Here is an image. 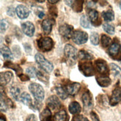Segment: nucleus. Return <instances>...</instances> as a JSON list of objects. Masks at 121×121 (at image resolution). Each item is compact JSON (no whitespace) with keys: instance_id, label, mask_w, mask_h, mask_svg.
Returning <instances> with one entry per match:
<instances>
[{"instance_id":"nucleus-32","label":"nucleus","mask_w":121,"mask_h":121,"mask_svg":"<svg viewBox=\"0 0 121 121\" xmlns=\"http://www.w3.org/2000/svg\"><path fill=\"white\" fill-rule=\"evenodd\" d=\"M80 24L83 28H91V24L89 22L88 19L86 15H83L80 19Z\"/></svg>"},{"instance_id":"nucleus-20","label":"nucleus","mask_w":121,"mask_h":121,"mask_svg":"<svg viewBox=\"0 0 121 121\" xmlns=\"http://www.w3.org/2000/svg\"><path fill=\"white\" fill-rule=\"evenodd\" d=\"M54 121H67L68 115L65 110H60L57 112L54 116Z\"/></svg>"},{"instance_id":"nucleus-28","label":"nucleus","mask_w":121,"mask_h":121,"mask_svg":"<svg viewBox=\"0 0 121 121\" xmlns=\"http://www.w3.org/2000/svg\"><path fill=\"white\" fill-rule=\"evenodd\" d=\"M88 17H89V19H90V20L91 21L93 24L95 25V23L97 22H98V20H99V13H98V12L97 11V10H93V9L91 10H89Z\"/></svg>"},{"instance_id":"nucleus-31","label":"nucleus","mask_w":121,"mask_h":121,"mask_svg":"<svg viewBox=\"0 0 121 121\" xmlns=\"http://www.w3.org/2000/svg\"><path fill=\"white\" fill-rule=\"evenodd\" d=\"M79 57H80V60H91L93 56L88 53V52L82 50L79 52Z\"/></svg>"},{"instance_id":"nucleus-44","label":"nucleus","mask_w":121,"mask_h":121,"mask_svg":"<svg viewBox=\"0 0 121 121\" xmlns=\"http://www.w3.org/2000/svg\"><path fill=\"white\" fill-rule=\"evenodd\" d=\"M19 77H20V79L22 81H28V80H29V77L28 75H26V74H22V75L19 76Z\"/></svg>"},{"instance_id":"nucleus-5","label":"nucleus","mask_w":121,"mask_h":121,"mask_svg":"<svg viewBox=\"0 0 121 121\" xmlns=\"http://www.w3.org/2000/svg\"><path fill=\"white\" fill-rule=\"evenodd\" d=\"M64 53L66 58L70 62L73 63L76 61L77 56V51L73 46L69 44L66 45L64 48Z\"/></svg>"},{"instance_id":"nucleus-25","label":"nucleus","mask_w":121,"mask_h":121,"mask_svg":"<svg viewBox=\"0 0 121 121\" xmlns=\"http://www.w3.org/2000/svg\"><path fill=\"white\" fill-rule=\"evenodd\" d=\"M97 82L101 87H108L110 86L112 81L110 80V78L107 77H100L97 78Z\"/></svg>"},{"instance_id":"nucleus-9","label":"nucleus","mask_w":121,"mask_h":121,"mask_svg":"<svg viewBox=\"0 0 121 121\" xmlns=\"http://www.w3.org/2000/svg\"><path fill=\"white\" fill-rule=\"evenodd\" d=\"M73 27L71 25H69L68 24L62 25L59 28L60 34L65 39H69L71 37L73 32Z\"/></svg>"},{"instance_id":"nucleus-10","label":"nucleus","mask_w":121,"mask_h":121,"mask_svg":"<svg viewBox=\"0 0 121 121\" xmlns=\"http://www.w3.org/2000/svg\"><path fill=\"white\" fill-rule=\"evenodd\" d=\"M121 101V86L117 87L114 89L111 99H110V105L115 106Z\"/></svg>"},{"instance_id":"nucleus-43","label":"nucleus","mask_w":121,"mask_h":121,"mask_svg":"<svg viewBox=\"0 0 121 121\" xmlns=\"http://www.w3.org/2000/svg\"><path fill=\"white\" fill-rule=\"evenodd\" d=\"M91 117L93 121H99V118L97 117V115L94 112H91Z\"/></svg>"},{"instance_id":"nucleus-23","label":"nucleus","mask_w":121,"mask_h":121,"mask_svg":"<svg viewBox=\"0 0 121 121\" xmlns=\"http://www.w3.org/2000/svg\"><path fill=\"white\" fill-rule=\"evenodd\" d=\"M120 48V46L119 43L114 42V43H113L111 45V46H110V48L108 49V54L112 56H116L119 53Z\"/></svg>"},{"instance_id":"nucleus-41","label":"nucleus","mask_w":121,"mask_h":121,"mask_svg":"<svg viewBox=\"0 0 121 121\" xmlns=\"http://www.w3.org/2000/svg\"><path fill=\"white\" fill-rule=\"evenodd\" d=\"M14 13H15V10L13 9V7H10L8 9V14L9 16H10V17H13Z\"/></svg>"},{"instance_id":"nucleus-17","label":"nucleus","mask_w":121,"mask_h":121,"mask_svg":"<svg viewBox=\"0 0 121 121\" xmlns=\"http://www.w3.org/2000/svg\"><path fill=\"white\" fill-rule=\"evenodd\" d=\"M39 120L40 121H52V114L48 107L44 108L39 114Z\"/></svg>"},{"instance_id":"nucleus-34","label":"nucleus","mask_w":121,"mask_h":121,"mask_svg":"<svg viewBox=\"0 0 121 121\" xmlns=\"http://www.w3.org/2000/svg\"><path fill=\"white\" fill-rule=\"evenodd\" d=\"M8 28V23L5 19H0V33H4Z\"/></svg>"},{"instance_id":"nucleus-45","label":"nucleus","mask_w":121,"mask_h":121,"mask_svg":"<svg viewBox=\"0 0 121 121\" xmlns=\"http://www.w3.org/2000/svg\"><path fill=\"white\" fill-rule=\"evenodd\" d=\"M45 16V13L43 12V11H39V13H38V17L40 18V19H42L43 17Z\"/></svg>"},{"instance_id":"nucleus-16","label":"nucleus","mask_w":121,"mask_h":121,"mask_svg":"<svg viewBox=\"0 0 121 121\" xmlns=\"http://www.w3.org/2000/svg\"><path fill=\"white\" fill-rule=\"evenodd\" d=\"M54 24V20L50 19H46L42 22V28L45 34H49L52 30V26Z\"/></svg>"},{"instance_id":"nucleus-21","label":"nucleus","mask_w":121,"mask_h":121,"mask_svg":"<svg viewBox=\"0 0 121 121\" xmlns=\"http://www.w3.org/2000/svg\"><path fill=\"white\" fill-rule=\"evenodd\" d=\"M68 109H69L70 113L77 114L81 112V106L77 102H72L68 106Z\"/></svg>"},{"instance_id":"nucleus-33","label":"nucleus","mask_w":121,"mask_h":121,"mask_svg":"<svg viewBox=\"0 0 121 121\" xmlns=\"http://www.w3.org/2000/svg\"><path fill=\"white\" fill-rule=\"evenodd\" d=\"M112 43V39L109 36H106V35H103L101 37V43L103 45V47H108Z\"/></svg>"},{"instance_id":"nucleus-30","label":"nucleus","mask_w":121,"mask_h":121,"mask_svg":"<svg viewBox=\"0 0 121 121\" xmlns=\"http://www.w3.org/2000/svg\"><path fill=\"white\" fill-rule=\"evenodd\" d=\"M102 15L105 21H107V22L112 21L114 19V15L112 10H107V11L103 12Z\"/></svg>"},{"instance_id":"nucleus-35","label":"nucleus","mask_w":121,"mask_h":121,"mask_svg":"<svg viewBox=\"0 0 121 121\" xmlns=\"http://www.w3.org/2000/svg\"><path fill=\"white\" fill-rule=\"evenodd\" d=\"M72 8L77 12L81 11L82 8V1H75V2H73Z\"/></svg>"},{"instance_id":"nucleus-3","label":"nucleus","mask_w":121,"mask_h":121,"mask_svg":"<svg viewBox=\"0 0 121 121\" xmlns=\"http://www.w3.org/2000/svg\"><path fill=\"white\" fill-rule=\"evenodd\" d=\"M35 60L36 62H37V64L41 67V68H43L45 71L50 73L53 70V68H54L53 64H52L51 62H50L48 60H47L43 54L37 53L35 55Z\"/></svg>"},{"instance_id":"nucleus-4","label":"nucleus","mask_w":121,"mask_h":121,"mask_svg":"<svg viewBox=\"0 0 121 121\" xmlns=\"http://www.w3.org/2000/svg\"><path fill=\"white\" fill-rule=\"evenodd\" d=\"M39 48L43 51H49L54 46V42L50 37H43L37 41Z\"/></svg>"},{"instance_id":"nucleus-40","label":"nucleus","mask_w":121,"mask_h":121,"mask_svg":"<svg viewBox=\"0 0 121 121\" xmlns=\"http://www.w3.org/2000/svg\"><path fill=\"white\" fill-rule=\"evenodd\" d=\"M72 121H88V120L85 117L81 116V115H77L73 118Z\"/></svg>"},{"instance_id":"nucleus-14","label":"nucleus","mask_w":121,"mask_h":121,"mask_svg":"<svg viewBox=\"0 0 121 121\" xmlns=\"http://www.w3.org/2000/svg\"><path fill=\"white\" fill-rule=\"evenodd\" d=\"M13 78V73L10 71H4L0 73V85H7Z\"/></svg>"},{"instance_id":"nucleus-42","label":"nucleus","mask_w":121,"mask_h":121,"mask_svg":"<svg viewBox=\"0 0 121 121\" xmlns=\"http://www.w3.org/2000/svg\"><path fill=\"white\" fill-rule=\"evenodd\" d=\"M26 121H37V120H36V117L34 114H30L27 117Z\"/></svg>"},{"instance_id":"nucleus-1","label":"nucleus","mask_w":121,"mask_h":121,"mask_svg":"<svg viewBox=\"0 0 121 121\" xmlns=\"http://www.w3.org/2000/svg\"><path fill=\"white\" fill-rule=\"evenodd\" d=\"M29 90L33 94L36 101L42 102L45 97V91L43 88L38 83H31L29 86Z\"/></svg>"},{"instance_id":"nucleus-2","label":"nucleus","mask_w":121,"mask_h":121,"mask_svg":"<svg viewBox=\"0 0 121 121\" xmlns=\"http://www.w3.org/2000/svg\"><path fill=\"white\" fill-rule=\"evenodd\" d=\"M13 107V103L7 97L4 88L0 86V111L6 112L9 108Z\"/></svg>"},{"instance_id":"nucleus-15","label":"nucleus","mask_w":121,"mask_h":121,"mask_svg":"<svg viewBox=\"0 0 121 121\" xmlns=\"http://www.w3.org/2000/svg\"><path fill=\"white\" fill-rule=\"evenodd\" d=\"M80 84L78 82H73L71 84H68V85L65 87V90L68 94H71V95H74L76 94L80 89Z\"/></svg>"},{"instance_id":"nucleus-26","label":"nucleus","mask_w":121,"mask_h":121,"mask_svg":"<svg viewBox=\"0 0 121 121\" xmlns=\"http://www.w3.org/2000/svg\"><path fill=\"white\" fill-rule=\"evenodd\" d=\"M10 92L11 96L16 99V100H19L20 96L22 94H20L21 91L20 88L17 86H12L11 88H10Z\"/></svg>"},{"instance_id":"nucleus-6","label":"nucleus","mask_w":121,"mask_h":121,"mask_svg":"<svg viewBox=\"0 0 121 121\" xmlns=\"http://www.w3.org/2000/svg\"><path fill=\"white\" fill-rule=\"evenodd\" d=\"M73 41L77 45H82L86 43L88 41V34L87 33L81 30H76L72 35Z\"/></svg>"},{"instance_id":"nucleus-46","label":"nucleus","mask_w":121,"mask_h":121,"mask_svg":"<svg viewBox=\"0 0 121 121\" xmlns=\"http://www.w3.org/2000/svg\"><path fill=\"white\" fill-rule=\"evenodd\" d=\"M0 121H6V119L2 114H0Z\"/></svg>"},{"instance_id":"nucleus-22","label":"nucleus","mask_w":121,"mask_h":121,"mask_svg":"<svg viewBox=\"0 0 121 121\" xmlns=\"http://www.w3.org/2000/svg\"><path fill=\"white\" fill-rule=\"evenodd\" d=\"M110 70L114 77L120 79L121 78V68L116 64L112 63L110 64Z\"/></svg>"},{"instance_id":"nucleus-11","label":"nucleus","mask_w":121,"mask_h":121,"mask_svg":"<svg viewBox=\"0 0 121 121\" xmlns=\"http://www.w3.org/2000/svg\"><path fill=\"white\" fill-rule=\"evenodd\" d=\"M22 29L23 33L28 36H33L35 31V27L32 22H26L22 24Z\"/></svg>"},{"instance_id":"nucleus-37","label":"nucleus","mask_w":121,"mask_h":121,"mask_svg":"<svg viewBox=\"0 0 121 121\" xmlns=\"http://www.w3.org/2000/svg\"><path fill=\"white\" fill-rule=\"evenodd\" d=\"M90 40L91 43L94 45H97L99 44V35L97 33H92L91 36H90Z\"/></svg>"},{"instance_id":"nucleus-27","label":"nucleus","mask_w":121,"mask_h":121,"mask_svg":"<svg viewBox=\"0 0 121 121\" xmlns=\"http://www.w3.org/2000/svg\"><path fill=\"white\" fill-rule=\"evenodd\" d=\"M4 66L7 67V68H12L13 70H14L16 71V73H17L18 75H19L20 73L22 72V68H20L19 65H18L17 64H13V63L10 62H6Z\"/></svg>"},{"instance_id":"nucleus-39","label":"nucleus","mask_w":121,"mask_h":121,"mask_svg":"<svg viewBox=\"0 0 121 121\" xmlns=\"http://www.w3.org/2000/svg\"><path fill=\"white\" fill-rule=\"evenodd\" d=\"M36 71L34 68H28L27 70H26V72H27L28 75L30 76V77H36Z\"/></svg>"},{"instance_id":"nucleus-38","label":"nucleus","mask_w":121,"mask_h":121,"mask_svg":"<svg viewBox=\"0 0 121 121\" xmlns=\"http://www.w3.org/2000/svg\"><path fill=\"white\" fill-rule=\"evenodd\" d=\"M36 77H37L39 79V80L42 82H47V81L48 80V77H46L43 72L39 71H36Z\"/></svg>"},{"instance_id":"nucleus-19","label":"nucleus","mask_w":121,"mask_h":121,"mask_svg":"<svg viewBox=\"0 0 121 121\" xmlns=\"http://www.w3.org/2000/svg\"><path fill=\"white\" fill-rule=\"evenodd\" d=\"M19 100L23 104H25V106H28L29 107H32V99H31V97L29 94L26 93V92H23L22 94H21Z\"/></svg>"},{"instance_id":"nucleus-18","label":"nucleus","mask_w":121,"mask_h":121,"mask_svg":"<svg viewBox=\"0 0 121 121\" xmlns=\"http://www.w3.org/2000/svg\"><path fill=\"white\" fill-rule=\"evenodd\" d=\"M97 71L100 73H106L108 72V68L106 62L102 60H98L95 62Z\"/></svg>"},{"instance_id":"nucleus-48","label":"nucleus","mask_w":121,"mask_h":121,"mask_svg":"<svg viewBox=\"0 0 121 121\" xmlns=\"http://www.w3.org/2000/svg\"><path fill=\"white\" fill-rule=\"evenodd\" d=\"M120 9H121V2H120Z\"/></svg>"},{"instance_id":"nucleus-8","label":"nucleus","mask_w":121,"mask_h":121,"mask_svg":"<svg viewBox=\"0 0 121 121\" xmlns=\"http://www.w3.org/2000/svg\"><path fill=\"white\" fill-rule=\"evenodd\" d=\"M80 70L83 73L84 75L86 77H90L94 75V67L91 62H83L80 64Z\"/></svg>"},{"instance_id":"nucleus-29","label":"nucleus","mask_w":121,"mask_h":121,"mask_svg":"<svg viewBox=\"0 0 121 121\" xmlns=\"http://www.w3.org/2000/svg\"><path fill=\"white\" fill-rule=\"evenodd\" d=\"M56 91L57 93V94H58V96L62 99H65L68 97V94L67 93L66 90H65V88H62V86H57L56 87Z\"/></svg>"},{"instance_id":"nucleus-24","label":"nucleus","mask_w":121,"mask_h":121,"mask_svg":"<svg viewBox=\"0 0 121 121\" xmlns=\"http://www.w3.org/2000/svg\"><path fill=\"white\" fill-rule=\"evenodd\" d=\"M0 53L2 54L3 57L6 60H12L13 58L11 51H10L7 46H3L2 48H1V49H0Z\"/></svg>"},{"instance_id":"nucleus-36","label":"nucleus","mask_w":121,"mask_h":121,"mask_svg":"<svg viewBox=\"0 0 121 121\" xmlns=\"http://www.w3.org/2000/svg\"><path fill=\"white\" fill-rule=\"evenodd\" d=\"M103 29L106 33H108L109 34H114V26L112 25H110V24H108V23L104 24L103 25Z\"/></svg>"},{"instance_id":"nucleus-12","label":"nucleus","mask_w":121,"mask_h":121,"mask_svg":"<svg viewBox=\"0 0 121 121\" xmlns=\"http://www.w3.org/2000/svg\"><path fill=\"white\" fill-rule=\"evenodd\" d=\"M16 13H17L19 18L24 19H26L29 16L30 11L28 9V8L25 7V5L19 4L17 7V8H16Z\"/></svg>"},{"instance_id":"nucleus-7","label":"nucleus","mask_w":121,"mask_h":121,"mask_svg":"<svg viewBox=\"0 0 121 121\" xmlns=\"http://www.w3.org/2000/svg\"><path fill=\"white\" fill-rule=\"evenodd\" d=\"M46 104L50 110H59L61 107V103L60 99L55 95L49 97L46 101Z\"/></svg>"},{"instance_id":"nucleus-47","label":"nucleus","mask_w":121,"mask_h":121,"mask_svg":"<svg viewBox=\"0 0 121 121\" xmlns=\"http://www.w3.org/2000/svg\"><path fill=\"white\" fill-rule=\"evenodd\" d=\"M59 2L58 0H56V1H52V0H49V1H48V2H50V3H52V4L56 3V2Z\"/></svg>"},{"instance_id":"nucleus-13","label":"nucleus","mask_w":121,"mask_h":121,"mask_svg":"<svg viewBox=\"0 0 121 121\" xmlns=\"http://www.w3.org/2000/svg\"><path fill=\"white\" fill-rule=\"evenodd\" d=\"M82 100L86 108H91L93 106V99L91 93L86 91L82 96Z\"/></svg>"}]
</instances>
